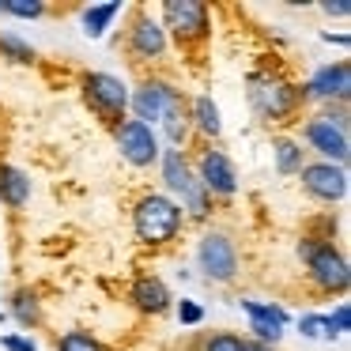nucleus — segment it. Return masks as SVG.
<instances>
[{
	"label": "nucleus",
	"mask_w": 351,
	"mask_h": 351,
	"mask_svg": "<svg viewBox=\"0 0 351 351\" xmlns=\"http://www.w3.org/2000/svg\"><path fill=\"white\" fill-rule=\"evenodd\" d=\"M0 348L4 351H38L34 340H27V336H0Z\"/></svg>",
	"instance_id": "30"
},
{
	"label": "nucleus",
	"mask_w": 351,
	"mask_h": 351,
	"mask_svg": "<svg viewBox=\"0 0 351 351\" xmlns=\"http://www.w3.org/2000/svg\"><path fill=\"white\" fill-rule=\"evenodd\" d=\"M242 351H276V348H268V343H257V340H242Z\"/></svg>",
	"instance_id": "32"
},
{
	"label": "nucleus",
	"mask_w": 351,
	"mask_h": 351,
	"mask_svg": "<svg viewBox=\"0 0 351 351\" xmlns=\"http://www.w3.org/2000/svg\"><path fill=\"white\" fill-rule=\"evenodd\" d=\"M178 99H182V91H178L174 84L152 76V80H144L136 91H129V110H132V117H136V121L147 125V121H159V117L167 114Z\"/></svg>",
	"instance_id": "12"
},
{
	"label": "nucleus",
	"mask_w": 351,
	"mask_h": 351,
	"mask_svg": "<svg viewBox=\"0 0 351 351\" xmlns=\"http://www.w3.org/2000/svg\"><path fill=\"white\" fill-rule=\"evenodd\" d=\"M204 351H242V336L238 332H215L204 340Z\"/></svg>",
	"instance_id": "27"
},
{
	"label": "nucleus",
	"mask_w": 351,
	"mask_h": 351,
	"mask_svg": "<svg viewBox=\"0 0 351 351\" xmlns=\"http://www.w3.org/2000/svg\"><path fill=\"white\" fill-rule=\"evenodd\" d=\"M84 99H87V106H91V114L102 117V121H110V125L125 121V114H129V87L117 76H110V72H87L84 76Z\"/></svg>",
	"instance_id": "7"
},
{
	"label": "nucleus",
	"mask_w": 351,
	"mask_h": 351,
	"mask_svg": "<svg viewBox=\"0 0 351 351\" xmlns=\"http://www.w3.org/2000/svg\"><path fill=\"white\" fill-rule=\"evenodd\" d=\"M162 182L174 193L170 200H174L182 212H189L193 219H204V215L212 212V197L200 189L197 174H193V162L185 159V152H174V147L162 152Z\"/></svg>",
	"instance_id": "3"
},
{
	"label": "nucleus",
	"mask_w": 351,
	"mask_h": 351,
	"mask_svg": "<svg viewBox=\"0 0 351 351\" xmlns=\"http://www.w3.org/2000/svg\"><path fill=\"white\" fill-rule=\"evenodd\" d=\"M302 140L321 155V162H332V167H343L348 162V114L343 110H328L321 117H310L302 129Z\"/></svg>",
	"instance_id": "4"
},
{
	"label": "nucleus",
	"mask_w": 351,
	"mask_h": 351,
	"mask_svg": "<svg viewBox=\"0 0 351 351\" xmlns=\"http://www.w3.org/2000/svg\"><path fill=\"white\" fill-rule=\"evenodd\" d=\"M178 321H182V325H200V321H204V306L193 302V298H182V302H178Z\"/></svg>",
	"instance_id": "28"
},
{
	"label": "nucleus",
	"mask_w": 351,
	"mask_h": 351,
	"mask_svg": "<svg viewBox=\"0 0 351 351\" xmlns=\"http://www.w3.org/2000/svg\"><path fill=\"white\" fill-rule=\"evenodd\" d=\"M325 12H328V16H348V4H332V0H328V4H325Z\"/></svg>",
	"instance_id": "31"
},
{
	"label": "nucleus",
	"mask_w": 351,
	"mask_h": 351,
	"mask_svg": "<svg viewBox=\"0 0 351 351\" xmlns=\"http://www.w3.org/2000/svg\"><path fill=\"white\" fill-rule=\"evenodd\" d=\"M189 121H193V129L200 132V136H208V140H219V132H223V121H219V106H215L208 95H197V99L189 102Z\"/></svg>",
	"instance_id": "19"
},
{
	"label": "nucleus",
	"mask_w": 351,
	"mask_h": 351,
	"mask_svg": "<svg viewBox=\"0 0 351 351\" xmlns=\"http://www.w3.org/2000/svg\"><path fill=\"white\" fill-rule=\"evenodd\" d=\"M302 178V189L306 197L321 200V204H340L348 197V170L343 167H332V162H306L298 170Z\"/></svg>",
	"instance_id": "11"
},
{
	"label": "nucleus",
	"mask_w": 351,
	"mask_h": 351,
	"mask_svg": "<svg viewBox=\"0 0 351 351\" xmlns=\"http://www.w3.org/2000/svg\"><path fill=\"white\" fill-rule=\"evenodd\" d=\"M298 257L306 261V276H310V283L317 291H325V295H343L348 291V283H351L348 257L332 245V238L306 234L298 242Z\"/></svg>",
	"instance_id": "2"
},
{
	"label": "nucleus",
	"mask_w": 351,
	"mask_h": 351,
	"mask_svg": "<svg viewBox=\"0 0 351 351\" xmlns=\"http://www.w3.org/2000/svg\"><path fill=\"white\" fill-rule=\"evenodd\" d=\"M162 121V132H167V140H170V147L174 152H182L185 144H189V136H193V121H189V102H185V95L174 102V106L167 110V114L159 117Z\"/></svg>",
	"instance_id": "18"
},
{
	"label": "nucleus",
	"mask_w": 351,
	"mask_h": 351,
	"mask_svg": "<svg viewBox=\"0 0 351 351\" xmlns=\"http://www.w3.org/2000/svg\"><path fill=\"white\" fill-rule=\"evenodd\" d=\"M250 106L265 121H283L302 106V95L283 76H261L257 72V76H250Z\"/></svg>",
	"instance_id": "5"
},
{
	"label": "nucleus",
	"mask_w": 351,
	"mask_h": 351,
	"mask_svg": "<svg viewBox=\"0 0 351 351\" xmlns=\"http://www.w3.org/2000/svg\"><path fill=\"white\" fill-rule=\"evenodd\" d=\"M129 302L136 306L140 313H152V317H159V313H167L170 310V291H167V283L159 280V276H140L136 283H132V291H129Z\"/></svg>",
	"instance_id": "16"
},
{
	"label": "nucleus",
	"mask_w": 351,
	"mask_h": 351,
	"mask_svg": "<svg viewBox=\"0 0 351 351\" xmlns=\"http://www.w3.org/2000/svg\"><path fill=\"white\" fill-rule=\"evenodd\" d=\"M57 351H106L99 340H95L91 332H84V328H72V332H61L57 336Z\"/></svg>",
	"instance_id": "23"
},
{
	"label": "nucleus",
	"mask_w": 351,
	"mask_h": 351,
	"mask_svg": "<svg viewBox=\"0 0 351 351\" xmlns=\"http://www.w3.org/2000/svg\"><path fill=\"white\" fill-rule=\"evenodd\" d=\"M0 53L8 57V61H16V64H31L34 61V49L27 46L23 38H16V34H0Z\"/></svg>",
	"instance_id": "25"
},
{
	"label": "nucleus",
	"mask_w": 351,
	"mask_h": 351,
	"mask_svg": "<svg viewBox=\"0 0 351 351\" xmlns=\"http://www.w3.org/2000/svg\"><path fill=\"white\" fill-rule=\"evenodd\" d=\"M242 310L250 313V332L257 343H268L276 348L283 336V325H287V310L272 302H253V298H242Z\"/></svg>",
	"instance_id": "15"
},
{
	"label": "nucleus",
	"mask_w": 351,
	"mask_h": 351,
	"mask_svg": "<svg viewBox=\"0 0 351 351\" xmlns=\"http://www.w3.org/2000/svg\"><path fill=\"white\" fill-rule=\"evenodd\" d=\"M125 49H129V57L136 64H152V61H159V57L167 53V31H162L159 19H152L147 12H136Z\"/></svg>",
	"instance_id": "13"
},
{
	"label": "nucleus",
	"mask_w": 351,
	"mask_h": 351,
	"mask_svg": "<svg viewBox=\"0 0 351 351\" xmlns=\"http://www.w3.org/2000/svg\"><path fill=\"white\" fill-rule=\"evenodd\" d=\"M159 27L174 34V42L185 49L208 42V34H212L208 8L200 0H167V4H162V23Z\"/></svg>",
	"instance_id": "6"
},
{
	"label": "nucleus",
	"mask_w": 351,
	"mask_h": 351,
	"mask_svg": "<svg viewBox=\"0 0 351 351\" xmlns=\"http://www.w3.org/2000/svg\"><path fill=\"white\" fill-rule=\"evenodd\" d=\"M193 174H197L200 189H204L208 197H234V193H238V170H234V162H230V155L223 152V147H215V144L200 147Z\"/></svg>",
	"instance_id": "9"
},
{
	"label": "nucleus",
	"mask_w": 351,
	"mask_h": 351,
	"mask_svg": "<svg viewBox=\"0 0 351 351\" xmlns=\"http://www.w3.org/2000/svg\"><path fill=\"white\" fill-rule=\"evenodd\" d=\"M325 317H328V328H332V336H343V332H348V325H351V306L340 302L332 313H325Z\"/></svg>",
	"instance_id": "29"
},
{
	"label": "nucleus",
	"mask_w": 351,
	"mask_h": 351,
	"mask_svg": "<svg viewBox=\"0 0 351 351\" xmlns=\"http://www.w3.org/2000/svg\"><path fill=\"white\" fill-rule=\"evenodd\" d=\"M272 162H276V170H280L283 178H295L298 170L306 167L302 144H298V140H287V136H276L272 140Z\"/></svg>",
	"instance_id": "20"
},
{
	"label": "nucleus",
	"mask_w": 351,
	"mask_h": 351,
	"mask_svg": "<svg viewBox=\"0 0 351 351\" xmlns=\"http://www.w3.org/2000/svg\"><path fill=\"white\" fill-rule=\"evenodd\" d=\"M182 223H185L182 208L167 193H147L132 208V230L144 245H170L182 234Z\"/></svg>",
	"instance_id": "1"
},
{
	"label": "nucleus",
	"mask_w": 351,
	"mask_h": 351,
	"mask_svg": "<svg viewBox=\"0 0 351 351\" xmlns=\"http://www.w3.org/2000/svg\"><path fill=\"white\" fill-rule=\"evenodd\" d=\"M0 12L16 19H38L46 16V4L42 0H0Z\"/></svg>",
	"instance_id": "24"
},
{
	"label": "nucleus",
	"mask_w": 351,
	"mask_h": 351,
	"mask_svg": "<svg viewBox=\"0 0 351 351\" xmlns=\"http://www.w3.org/2000/svg\"><path fill=\"white\" fill-rule=\"evenodd\" d=\"M298 328H302V336H310V340H336L325 313H302V317H298Z\"/></svg>",
	"instance_id": "26"
},
{
	"label": "nucleus",
	"mask_w": 351,
	"mask_h": 351,
	"mask_svg": "<svg viewBox=\"0 0 351 351\" xmlns=\"http://www.w3.org/2000/svg\"><path fill=\"white\" fill-rule=\"evenodd\" d=\"M12 317H16L23 328H38L42 325L38 295H34V291H16V295H12Z\"/></svg>",
	"instance_id": "22"
},
{
	"label": "nucleus",
	"mask_w": 351,
	"mask_h": 351,
	"mask_svg": "<svg viewBox=\"0 0 351 351\" xmlns=\"http://www.w3.org/2000/svg\"><path fill=\"white\" fill-rule=\"evenodd\" d=\"M197 261H200V272L212 283H230L238 276V250L223 230H212V234L200 238Z\"/></svg>",
	"instance_id": "10"
},
{
	"label": "nucleus",
	"mask_w": 351,
	"mask_h": 351,
	"mask_svg": "<svg viewBox=\"0 0 351 351\" xmlns=\"http://www.w3.org/2000/svg\"><path fill=\"white\" fill-rule=\"evenodd\" d=\"M298 95H302V102L306 99H321V102H348V95H351V69L348 64H325V69H317L310 80H306L302 87H298Z\"/></svg>",
	"instance_id": "14"
},
{
	"label": "nucleus",
	"mask_w": 351,
	"mask_h": 351,
	"mask_svg": "<svg viewBox=\"0 0 351 351\" xmlns=\"http://www.w3.org/2000/svg\"><path fill=\"white\" fill-rule=\"evenodd\" d=\"M114 140H117V152H121V159L129 162V167L144 170L152 167V162H159V136H155L152 125L136 121V117H125V121L114 125Z\"/></svg>",
	"instance_id": "8"
},
{
	"label": "nucleus",
	"mask_w": 351,
	"mask_h": 351,
	"mask_svg": "<svg viewBox=\"0 0 351 351\" xmlns=\"http://www.w3.org/2000/svg\"><path fill=\"white\" fill-rule=\"evenodd\" d=\"M117 16H121V4H91V8L80 16V19H84V34H87V38H102Z\"/></svg>",
	"instance_id": "21"
},
{
	"label": "nucleus",
	"mask_w": 351,
	"mask_h": 351,
	"mask_svg": "<svg viewBox=\"0 0 351 351\" xmlns=\"http://www.w3.org/2000/svg\"><path fill=\"white\" fill-rule=\"evenodd\" d=\"M27 200H31V178H27V170L12 167V162H0V204L23 208Z\"/></svg>",
	"instance_id": "17"
}]
</instances>
